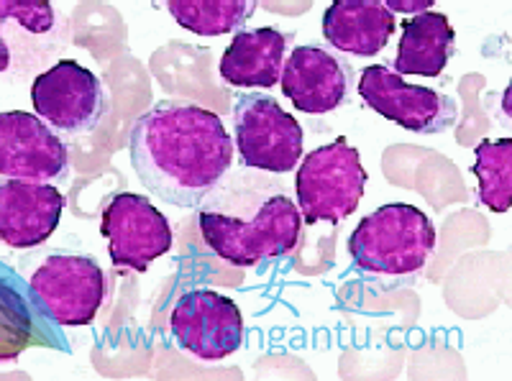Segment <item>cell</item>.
I'll return each mask as SVG.
<instances>
[{"instance_id": "cell-1", "label": "cell", "mask_w": 512, "mask_h": 381, "mask_svg": "<svg viewBox=\"0 0 512 381\" xmlns=\"http://www.w3.org/2000/svg\"><path fill=\"white\" fill-rule=\"evenodd\" d=\"M128 156L146 192L198 208L233 167V141L213 110L162 100L131 126Z\"/></svg>"}, {"instance_id": "cell-2", "label": "cell", "mask_w": 512, "mask_h": 381, "mask_svg": "<svg viewBox=\"0 0 512 381\" xmlns=\"http://www.w3.org/2000/svg\"><path fill=\"white\" fill-rule=\"evenodd\" d=\"M198 226L205 246L233 266H259L290 254L303 233V215L269 172L228 169L203 203Z\"/></svg>"}, {"instance_id": "cell-3", "label": "cell", "mask_w": 512, "mask_h": 381, "mask_svg": "<svg viewBox=\"0 0 512 381\" xmlns=\"http://www.w3.org/2000/svg\"><path fill=\"white\" fill-rule=\"evenodd\" d=\"M436 251V226L420 208L387 203L364 215L349 236V256L367 277L413 279Z\"/></svg>"}, {"instance_id": "cell-4", "label": "cell", "mask_w": 512, "mask_h": 381, "mask_svg": "<svg viewBox=\"0 0 512 381\" xmlns=\"http://www.w3.org/2000/svg\"><path fill=\"white\" fill-rule=\"evenodd\" d=\"M367 169L346 136L310 151L297 167L295 195L297 210L305 226L341 223L359 208L367 190Z\"/></svg>"}, {"instance_id": "cell-5", "label": "cell", "mask_w": 512, "mask_h": 381, "mask_svg": "<svg viewBox=\"0 0 512 381\" xmlns=\"http://www.w3.org/2000/svg\"><path fill=\"white\" fill-rule=\"evenodd\" d=\"M26 289L41 315L54 325L85 328L108 297V279L93 256L52 251L34 261Z\"/></svg>"}, {"instance_id": "cell-6", "label": "cell", "mask_w": 512, "mask_h": 381, "mask_svg": "<svg viewBox=\"0 0 512 381\" xmlns=\"http://www.w3.org/2000/svg\"><path fill=\"white\" fill-rule=\"evenodd\" d=\"M70 47V24L52 0H0V77L34 80Z\"/></svg>"}, {"instance_id": "cell-7", "label": "cell", "mask_w": 512, "mask_h": 381, "mask_svg": "<svg viewBox=\"0 0 512 381\" xmlns=\"http://www.w3.org/2000/svg\"><path fill=\"white\" fill-rule=\"evenodd\" d=\"M303 144V126L274 98L244 93L233 100V146L244 167L287 174L303 159Z\"/></svg>"}, {"instance_id": "cell-8", "label": "cell", "mask_w": 512, "mask_h": 381, "mask_svg": "<svg viewBox=\"0 0 512 381\" xmlns=\"http://www.w3.org/2000/svg\"><path fill=\"white\" fill-rule=\"evenodd\" d=\"M31 103L36 116L57 133L85 136L108 116V90L103 80L75 59H59L31 82Z\"/></svg>"}, {"instance_id": "cell-9", "label": "cell", "mask_w": 512, "mask_h": 381, "mask_svg": "<svg viewBox=\"0 0 512 381\" xmlns=\"http://www.w3.org/2000/svg\"><path fill=\"white\" fill-rule=\"evenodd\" d=\"M359 95L374 113L418 136L446 133L459 118V105L451 95L410 85L387 64H369L361 70Z\"/></svg>"}, {"instance_id": "cell-10", "label": "cell", "mask_w": 512, "mask_h": 381, "mask_svg": "<svg viewBox=\"0 0 512 381\" xmlns=\"http://www.w3.org/2000/svg\"><path fill=\"white\" fill-rule=\"evenodd\" d=\"M169 330L182 351L203 361H223L244 346V318L239 305L208 287L187 289L175 302Z\"/></svg>"}, {"instance_id": "cell-11", "label": "cell", "mask_w": 512, "mask_h": 381, "mask_svg": "<svg viewBox=\"0 0 512 381\" xmlns=\"http://www.w3.org/2000/svg\"><path fill=\"white\" fill-rule=\"evenodd\" d=\"M108 254L116 269L146 272L152 261L172 251V226L167 215L136 192H118L108 200L100 220Z\"/></svg>"}, {"instance_id": "cell-12", "label": "cell", "mask_w": 512, "mask_h": 381, "mask_svg": "<svg viewBox=\"0 0 512 381\" xmlns=\"http://www.w3.org/2000/svg\"><path fill=\"white\" fill-rule=\"evenodd\" d=\"M0 177L67 185L70 151L52 126L34 113H0Z\"/></svg>"}, {"instance_id": "cell-13", "label": "cell", "mask_w": 512, "mask_h": 381, "mask_svg": "<svg viewBox=\"0 0 512 381\" xmlns=\"http://www.w3.org/2000/svg\"><path fill=\"white\" fill-rule=\"evenodd\" d=\"M351 64L320 44H300L282 67V93L292 108L308 116H323L341 108L349 98Z\"/></svg>"}, {"instance_id": "cell-14", "label": "cell", "mask_w": 512, "mask_h": 381, "mask_svg": "<svg viewBox=\"0 0 512 381\" xmlns=\"http://www.w3.org/2000/svg\"><path fill=\"white\" fill-rule=\"evenodd\" d=\"M64 205L57 185L0 177V243L16 251L39 249L57 231Z\"/></svg>"}, {"instance_id": "cell-15", "label": "cell", "mask_w": 512, "mask_h": 381, "mask_svg": "<svg viewBox=\"0 0 512 381\" xmlns=\"http://www.w3.org/2000/svg\"><path fill=\"white\" fill-rule=\"evenodd\" d=\"M320 26L328 47L369 59L390 44L397 18L382 0H333Z\"/></svg>"}, {"instance_id": "cell-16", "label": "cell", "mask_w": 512, "mask_h": 381, "mask_svg": "<svg viewBox=\"0 0 512 381\" xmlns=\"http://www.w3.org/2000/svg\"><path fill=\"white\" fill-rule=\"evenodd\" d=\"M287 59V36L280 29L239 31L221 57L223 82L231 87H274Z\"/></svg>"}, {"instance_id": "cell-17", "label": "cell", "mask_w": 512, "mask_h": 381, "mask_svg": "<svg viewBox=\"0 0 512 381\" xmlns=\"http://www.w3.org/2000/svg\"><path fill=\"white\" fill-rule=\"evenodd\" d=\"M456 31L443 13L423 11L402 24L392 70L397 75L438 77L454 54Z\"/></svg>"}, {"instance_id": "cell-18", "label": "cell", "mask_w": 512, "mask_h": 381, "mask_svg": "<svg viewBox=\"0 0 512 381\" xmlns=\"http://www.w3.org/2000/svg\"><path fill=\"white\" fill-rule=\"evenodd\" d=\"M39 307L31 300L29 289H18L11 274L0 279V364H11L24 351L54 341L47 335Z\"/></svg>"}, {"instance_id": "cell-19", "label": "cell", "mask_w": 512, "mask_h": 381, "mask_svg": "<svg viewBox=\"0 0 512 381\" xmlns=\"http://www.w3.org/2000/svg\"><path fill=\"white\" fill-rule=\"evenodd\" d=\"M169 16L198 36L236 34L251 21L259 0H164Z\"/></svg>"}, {"instance_id": "cell-20", "label": "cell", "mask_w": 512, "mask_h": 381, "mask_svg": "<svg viewBox=\"0 0 512 381\" xmlns=\"http://www.w3.org/2000/svg\"><path fill=\"white\" fill-rule=\"evenodd\" d=\"M472 174L477 177L479 203L492 213H507L512 192V139H484L477 144Z\"/></svg>"}, {"instance_id": "cell-21", "label": "cell", "mask_w": 512, "mask_h": 381, "mask_svg": "<svg viewBox=\"0 0 512 381\" xmlns=\"http://www.w3.org/2000/svg\"><path fill=\"white\" fill-rule=\"evenodd\" d=\"M384 6L392 13H402V16H415V13L431 11L436 0H382Z\"/></svg>"}]
</instances>
